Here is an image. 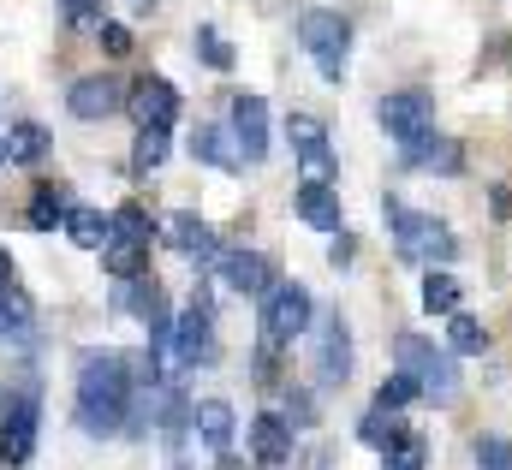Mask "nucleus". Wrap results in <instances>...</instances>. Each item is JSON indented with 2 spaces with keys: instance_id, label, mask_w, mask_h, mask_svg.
Segmentation results:
<instances>
[{
  "instance_id": "nucleus-1",
  "label": "nucleus",
  "mask_w": 512,
  "mask_h": 470,
  "mask_svg": "<svg viewBox=\"0 0 512 470\" xmlns=\"http://www.w3.org/2000/svg\"><path fill=\"white\" fill-rule=\"evenodd\" d=\"M126 411H131L126 357L84 352L78 357V429H84V435H120Z\"/></svg>"
},
{
  "instance_id": "nucleus-2",
  "label": "nucleus",
  "mask_w": 512,
  "mask_h": 470,
  "mask_svg": "<svg viewBox=\"0 0 512 470\" xmlns=\"http://www.w3.org/2000/svg\"><path fill=\"white\" fill-rule=\"evenodd\" d=\"M298 48L316 60V72H322L328 84H340V78H346V60H352V24H346L340 12L310 6V12H298Z\"/></svg>"
},
{
  "instance_id": "nucleus-3",
  "label": "nucleus",
  "mask_w": 512,
  "mask_h": 470,
  "mask_svg": "<svg viewBox=\"0 0 512 470\" xmlns=\"http://www.w3.org/2000/svg\"><path fill=\"white\" fill-rule=\"evenodd\" d=\"M387 227H393V244H399V256H411V262H453L459 256V238L447 233V221H435V215H411V209H399V203H387Z\"/></svg>"
},
{
  "instance_id": "nucleus-4",
  "label": "nucleus",
  "mask_w": 512,
  "mask_h": 470,
  "mask_svg": "<svg viewBox=\"0 0 512 470\" xmlns=\"http://www.w3.org/2000/svg\"><path fill=\"white\" fill-rule=\"evenodd\" d=\"M399 375H411L417 381V393L423 399H435V405H447L453 393H459V363L453 352H435L429 340H417V334H399Z\"/></svg>"
},
{
  "instance_id": "nucleus-5",
  "label": "nucleus",
  "mask_w": 512,
  "mask_h": 470,
  "mask_svg": "<svg viewBox=\"0 0 512 470\" xmlns=\"http://www.w3.org/2000/svg\"><path fill=\"white\" fill-rule=\"evenodd\" d=\"M149 238H155V227H149V215H143L137 203L114 209V233H108V244H102V262H108L114 280H137V274H143Z\"/></svg>"
},
{
  "instance_id": "nucleus-6",
  "label": "nucleus",
  "mask_w": 512,
  "mask_h": 470,
  "mask_svg": "<svg viewBox=\"0 0 512 470\" xmlns=\"http://www.w3.org/2000/svg\"><path fill=\"white\" fill-rule=\"evenodd\" d=\"M36 423H42V405H36L30 387H18V393L0 399V465L6 470L36 459Z\"/></svg>"
},
{
  "instance_id": "nucleus-7",
  "label": "nucleus",
  "mask_w": 512,
  "mask_h": 470,
  "mask_svg": "<svg viewBox=\"0 0 512 470\" xmlns=\"http://www.w3.org/2000/svg\"><path fill=\"white\" fill-rule=\"evenodd\" d=\"M310 292L298 280H274L268 298H262V346H292L304 328H310Z\"/></svg>"
},
{
  "instance_id": "nucleus-8",
  "label": "nucleus",
  "mask_w": 512,
  "mask_h": 470,
  "mask_svg": "<svg viewBox=\"0 0 512 470\" xmlns=\"http://www.w3.org/2000/svg\"><path fill=\"white\" fill-rule=\"evenodd\" d=\"M382 131L399 143V149H417L423 137H435V96L429 90H393L382 96Z\"/></svg>"
},
{
  "instance_id": "nucleus-9",
  "label": "nucleus",
  "mask_w": 512,
  "mask_h": 470,
  "mask_svg": "<svg viewBox=\"0 0 512 470\" xmlns=\"http://www.w3.org/2000/svg\"><path fill=\"white\" fill-rule=\"evenodd\" d=\"M286 137H292V155H298V167H304V185H328L340 161H334V143H328L322 119L286 114Z\"/></svg>"
},
{
  "instance_id": "nucleus-10",
  "label": "nucleus",
  "mask_w": 512,
  "mask_h": 470,
  "mask_svg": "<svg viewBox=\"0 0 512 470\" xmlns=\"http://www.w3.org/2000/svg\"><path fill=\"white\" fill-rule=\"evenodd\" d=\"M131 119H137V131H173V119H179V90L167 84V78H137L126 96Z\"/></svg>"
},
{
  "instance_id": "nucleus-11",
  "label": "nucleus",
  "mask_w": 512,
  "mask_h": 470,
  "mask_svg": "<svg viewBox=\"0 0 512 470\" xmlns=\"http://www.w3.org/2000/svg\"><path fill=\"white\" fill-rule=\"evenodd\" d=\"M316 381L322 387H346L352 381V328H346V316H328L316 328Z\"/></svg>"
},
{
  "instance_id": "nucleus-12",
  "label": "nucleus",
  "mask_w": 512,
  "mask_h": 470,
  "mask_svg": "<svg viewBox=\"0 0 512 470\" xmlns=\"http://www.w3.org/2000/svg\"><path fill=\"white\" fill-rule=\"evenodd\" d=\"M126 84L120 78H108V72H96V78H78L72 90H66V114L72 119H108L126 108Z\"/></svg>"
},
{
  "instance_id": "nucleus-13",
  "label": "nucleus",
  "mask_w": 512,
  "mask_h": 470,
  "mask_svg": "<svg viewBox=\"0 0 512 470\" xmlns=\"http://www.w3.org/2000/svg\"><path fill=\"white\" fill-rule=\"evenodd\" d=\"M215 346V322H209V304H191L185 316H173V369H191L203 363Z\"/></svg>"
},
{
  "instance_id": "nucleus-14",
  "label": "nucleus",
  "mask_w": 512,
  "mask_h": 470,
  "mask_svg": "<svg viewBox=\"0 0 512 470\" xmlns=\"http://www.w3.org/2000/svg\"><path fill=\"white\" fill-rule=\"evenodd\" d=\"M292 417H280V411H262L251 423V453H256V465L262 470H280L286 459H292Z\"/></svg>"
},
{
  "instance_id": "nucleus-15",
  "label": "nucleus",
  "mask_w": 512,
  "mask_h": 470,
  "mask_svg": "<svg viewBox=\"0 0 512 470\" xmlns=\"http://www.w3.org/2000/svg\"><path fill=\"white\" fill-rule=\"evenodd\" d=\"M233 137H239V155L245 161H262L268 155V102L262 96H233Z\"/></svg>"
},
{
  "instance_id": "nucleus-16",
  "label": "nucleus",
  "mask_w": 512,
  "mask_h": 470,
  "mask_svg": "<svg viewBox=\"0 0 512 470\" xmlns=\"http://www.w3.org/2000/svg\"><path fill=\"white\" fill-rule=\"evenodd\" d=\"M167 244H173V250H185V256H191V262H203V268H221V256H227V250L215 244V233H209L197 215H167Z\"/></svg>"
},
{
  "instance_id": "nucleus-17",
  "label": "nucleus",
  "mask_w": 512,
  "mask_h": 470,
  "mask_svg": "<svg viewBox=\"0 0 512 470\" xmlns=\"http://www.w3.org/2000/svg\"><path fill=\"white\" fill-rule=\"evenodd\" d=\"M78 203H72V191L66 185H36L30 191V209H24V221H30V233H66V215H72Z\"/></svg>"
},
{
  "instance_id": "nucleus-18",
  "label": "nucleus",
  "mask_w": 512,
  "mask_h": 470,
  "mask_svg": "<svg viewBox=\"0 0 512 470\" xmlns=\"http://www.w3.org/2000/svg\"><path fill=\"white\" fill-rule=\"evenodd\" d=\"M221 280L233 286V292H245V298H268V262L256 256V250H227L221 256Z\"/></svg>"
},
{
  "instance_id": "nucleus-19",
  "label": "nucleus",
  "mask_w": 512,
  "mask_h": 470,
  "mask_svg": "<svg viewBox=\"0 0 512 470\" xmlns=\"http://www.w3.org/2000/svg\"><path fill=\"white\" fill-rule=\"evenodd\" d=\"M191 155H197V161H209V167H227V173H239V167H245L239 137H233V131H221V125H197Z\"/></svg>"
},
{
  "instance_id": "nucleus-20",
  "label": "nucleus",
  "mask_w": 512,
  "mask_h": 470,
  "mask_svg": "<svg viewBox=\"0 0 512 470\" xmlns=\"http://www.w3.org/2000/svg\"><path fill=\"white\" fill-rule=\"evenodd\" d=\"M298 215H304V221H310L316 233H346L334 185H304V191H298Z\"/></svg>"
},
{
  "instance_id": "nucleus-21",
  "label": "nucleus",
  "mask_w": 512,
  "mask_h": 470,
  "mask_svg": "<svg viewBox=\"0 0 512 470\" xmlns=\"http://www.w3.org/2000/svg\"><path fill=\"white\" fill-rule=\"evenodd\" d=\"M191 423H197V435H203L215 453L233 447V405H227V399H203V405L191 411Z\"/></svg>"
},
{
  "instance_id": "nucleus-22",
  "label": "nucleus",
  "mask_w": 512,
  "mask_h": 470,
  "mask_svg": "<svg viewBox=\"0 0 512 470\" xmlns=\"http://www.w3.org/2000/svg\"><path fill=\"white\" fill-rule=\"evenodd\" d=\"M108 233H114V215H102V209H84V203H78V209L66 215V238H72L78 250H102Z\"/></svg>"
},
{
  "instance_id": "nucleus-23",
  "label": "nucleus",
  "mask_w": 512,
  "mask_h": 470,
  "mask_svg": "<svg viewBox=\"0 0 512 470\" xmlns=\"http://www.w3.org/2000/svg\"><path fill=\"white\" fill-rule=\"evenodd\" d=\"M459 298H465V292H459V280H453L447 268H429V274H423V310H429V316H459Z\"/></svg>"
},
{
  "instance_id": "nucleus-24",
  "label": "nucleus",
  "mask_w": 512,
  "mask_h": 470,
  "mask_svg": "<svg viewBox=\"0 0 512 470\" xmlns=\"http://www.w3.org/2000/svg\"><path fill=\"white\" fill-rule=\"evenodd\" d=\"M42 155H48V131H42L36 119H24V125H12V131H6V161L30 167V161H42Z\"/></svg>"
},
{
  "instance_id": "nucleus-25",
  "label": "nucleus",
  "mask_w": 512,
  "mask_h": 470,
  "mask_svg": "<svg viewBox=\"0 0 512 470\" xmlns=\"http://www.w3.org/2000/svg\"><path fill=\"white\" fill-rule=\"evenodd\" d=\"M447 346H453V352H465V357L489 352V328H483L477 316H465V310H459V316H447Z\"/></svg>"
},
{
  "instance_id": "nucleus-26",
  "label": "nucleus",
  "mask_w": 512,
  "mask_h": 470,
  "mask_svg": "<svg viewBox=\"0 0 512 470\" xmlns=\"http://www.w3.org/2000/svg\"><path fill=\"white\" fill-rule=\"evenodd\" d=\"M382 465H387V470H429V447H423V441L405 429V435H399V441L382 453Z\"/></svg>"
},
{
  "instance_id": "nucleus-27",
  "label": "nucleus",
  "mask_w": 512,
  "mask_h": 470,
  "mask_svg": "<svg viewBox=\"0 0 512 470\" xmlns=\"http://www.w3.org/2000/svg\"><path fill=\"white\" fill-rule=\"evenodd\" d=\"M191 42H197V54H203L215 72H233V48L221 42V30H215V24H197V36H191Z\"/></svg>"
},
{
  "instance_id": "nucleus-28",
  "label": "nucleus",
  "mask_w": 512,
  "mask_h": 470,
  "mask_svg": "<svg viewBox=\"0 0 512 470\" xmlns=\"http://www.w3.org/2000/svg\"><path fill=\"white\" fill-rule=\"evenodd\" d=\"M411 399H417V381H411V375H387L382 387H376V411H405V405H411Z\"/></svg>"
},
{
  "instance_id": "nucleus-29",
  "label": "nucleus",
  "mask_w": 512,
  "mask_h": 470,
  "mask_svg": "<svg viewBox=\"0 0 512 470\" xmlns=\"http://www.w3.org/2000/svg\"><path fill=\"white\" fill-rule=\"evenodd\" d=\"M161 161H167V131H137L131 167H137V173H149V167H161Z\"/></svg>"
},
{
  "instance_id": "nucleus-30",
  "label": "nucleus",
  "mask_w": 512,
  "mask_h": 470,
  "mask_svg": "<svg viewBox=\"0 0 512 470\" xmlns=\"http://www.w3.org/2000/svg\"><path fill=\"white\" fill-rule=\"evenodd\" d=\"M477 465L483 470H512V441L507 435H483V441H477Z\"/></svg>"
},
{
  "instance_id": "nucleus-31",
  "label": "nucleus",
  "mask_w": 512,
  "mask_h": 470,
  "mask_svg": "<svg viewBox=\"0 0 512 470\" xmlns=\"http://www.w3.org/2000/svg\"><path fill=\"white\" fill-rule=\"evenodd\" d=\"M358 435H364V441H370V447H393V441H399V435H405V429H399V423H387L382 411H370V417H364V429H358Z\"/></svg>"
},
{
  "instance_id": "nucleus-32",
  "label": "nucleus",
  "mask_w": 512,
  "mask_h": 470,
  "mask_svg": "<svg viewBox=\"0 0 512 470\" xmlns=\"http://www.w3.org/2000/svg\"><path fill=\"white\" fill-rule=\"evenodd\" d=\"M411 161H423V167H459V149H453V143H429V137H423V143L411 149Z\"/></svg>"
},
{
  "instance_id": "nucleus-33",
  "label": "nucleus",
  "mask_w": 512,
  "mask_h": 470,
  "mask_svg": "<svg viewBox=\"0 0 512 470\" xmlns=\"http://www.w3.org/2000/svg\"><path fill=\"white\" fill-rule=\"evenodd\" d=\"M96 36H102V48H108V54H131V30H126V24H114V18H108Z\"/></svg>"
},
{
  "instance_id": "nucleus-34",
  "label": "nucleus",
  "mask_w": 512,
  "mask_h": 470,
  "mask_svg": "<svg viewBox=\"0 0 512 470\" xmlns=\"http://www.w3.org/2000/svg\"><path fill=\"white\" fill-rule=\"evenodd\" d=\"M60 12H66L72 24H90V18L102 12V0H60Z\"/></svg>"
},
{
  "instance_id": "nucleus-35",
  "label": "nucleus",
  "mask_w": 512,
  "mask_h": 470,
  "mask_svg": "<svg viewBox=\"0 0 512 470\" xmlns=\"http://www.w3.org/2000/svg\"><path fill=\"white\" fill-rule=\"evenodd\" d=\"M12 274H18V268H12V256H6V244H0V292H12Z\"/></svg>"
},
{
  "instance_id": "nucleus-36",
  "label": "nucleus",
  "mask_w": 512,
  "mask_h": 470,
  "mask_svg": "<svg viewBox=\"0 0 512 470\" xmlns=\"http://www.w3.org/2000/svg\"><path fill=\"white\" fill-rule=\"evenodd\" d=\"M131 12H149V6H155V0H126Z\"/></svg>"
},
{
  "instance_id": "nucleus-37",
  "label": "nucleus",
  "mask_w": 512,
  "mask_h": 470,
  "mask_svg": "<svg viewBox=\"0 0 512 470\" xmlns=\"http://www.w3.org/2000/svg\"><path fill=\"white\" fill-rule=\"evenodd\" d=\"M0 167H6V137H0Z\"/></svg>"
}]
</instances>
